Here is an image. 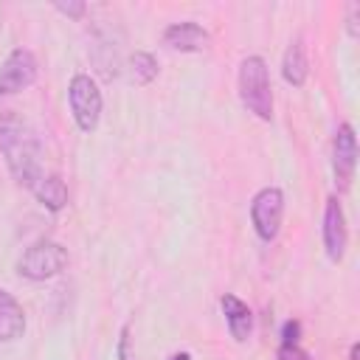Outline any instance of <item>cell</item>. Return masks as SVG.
<instances>
[{
    "label": "cell",
    "instance_id": "obj_1",
    "mask_svg": "<svg viewBox=\"0 0 360 360\" xmlns=\"http://www.w3.org/2000/svg\"><path fill=\"white\" fill-rule=\"evenodd\" d=\"M0 155H3L11 177L28 191L48 172L45 169V149H42L37 129L22 115H17L14 110L0 115Z\"/></svg>",
    "mask_w": 360,
    "mask_h": 360
},
{
    "label": "cell",
    "instance_id": "obj_2",
    "mask_svg": "<svg viewBox=\"0 0 360 360\" xmlns=\"http://www.w3.org/2000/svg\"><path fill=\"white\" fill-rule=\"evenodd\" d=\"M239 101L248 112H253L259 121H273V84H270V68L262 56H245L239 62Z\"/></svg>",
    "mask_w": 360,
    "mask_h": 360
},
{
    "label": "cell",
    "instance_id": "obj_3",
    "mask_svg": "<svg viewBox=\"0 0 360 360\" xmlns=\"http://www.w3.org/2000/svg\"><path fill=\"white\" fill-rule=\"evenodd\" d=\"M68 107H70V115H73V121L82 132H87V135L96 132V127L101 121L104 98H101V90H98V84L90 73H73L70 76Z\"/></svg>",
    "mask_w": 360,
    "mask_h": 360
},
{
    "label": "cell",
    "instance_id": "obj_4",
    "mask_svg": "<svg viewBox=\"0 0 360 360\" xmlns=\"http://www.w3.org/2000/svg\"><path fill=\"white\" fill-rule=\"evenodd\" d=\"M68 267V248L53 239H37L28 245L17 262V273L28 281H48Z\"/></svg>",
    "mask_w": 360,
    "mask_h": 360
},
{
    "label": "cell",
    "instance_id": "obj_5",
    "mask_svg": "<svg viewBox=\"0 0 360 360\" xmlns=\"http://www.w3.org/2000/svg\"><path fill=\"white\" fill-rule=\"evenodd\" d=\"M284 219V191L278 186H264L250 200V222L262 242H273Z\"/></svg>",
    "mask_w": 360,
    "mask_h": 360
},
{
    "label": "cell",
    "instance_id": "obj_6",
    "mask_svg": "<svg viewBox=\"0 0 360 360\" xmlns=\"http://www.w3.org/2000/svg\"><path fill=\"white\" fill-rule=\"evenodd\" d=\"M39 76L37 56L28 48H14L0 65V96H14L25 87H31Z\"/></svg>",
    "mask_w": 360,
    "mask_h": 360
},
{
    "label": "cell",
    "instance_id": "obj_7",
    "mask_svg": "<svg viewBox=\"0 0 360 360\" xmlns=\"http://www.w3.org/2000/svg\"><path fill=\"white\" fill-rule=\"evenodd\" d=\"M354 169H357V138H354V127L343 121L335 129V141H332V174L340 191L352 188Z\"/></svg>",
    "mask_w": 360,
    "mask_h": 360
},
{
    "label": "cell",
    "instance_id": "obj_8",
    "mask_svg": "<svg viewBox=\"0 0 360 360\" xmlns=\"http://www.w3.org/2000/svg\"><path fill=\"white\" fill-rule=\"evenodd\" d=\"M321 236H323V250H326L329 262H343V256H346V245H349V228H346L343 205H340V200H338L335 194L326 197Z\"/></svg>",
    "mask_w": 360,
    "mask_h": 360
},
{
    "label": "cell",
    "instance_id": "obj_9",
    "mask_svg": "<svg viewBox=\"0 0 360 360\" xmlns=\"http://www.w3.org/2000/svg\"><path fill=\"white\" fill-rule=\"evenodd\" d=\"M163 45L180 53H202L211 48V34L200 22L183 20V22H172L163 31Z\"/></svg>",
    "mask_w": 360,
    "mask_h": 360
},
{
    "label": "cell",
    "instance_id": "obj_10",
    "mask_svg": "<svg viewBox=\"0 0 360 360\" xmlns=\"http://www.w3.org/2000/svg\"><path fill=\"white\" fill-rule=\"evenodd\" d=\"M219 307H222V315H225L231 338L236 343H245L250 338V332H253V312H250V307L239 295H233V292H225L219 298Z\"/></svg>",
    "mask_w": 360,
    "mask_h": 360
},
{
    "label": "cell",
    "instance_id": "obj_11",
    "mask_svg": "<svg viewBox=\"0 0 360 360\" xmlns=\"http://www.w3.org/2000/svg\"><path fill=\"white\" fill-rule=\"evenodd\" d=\"M25 332V309L22 304L0 287V343H14Z\"/></svg>",
    "mask_w": 360,
    "mask_h": 360
},
{
    "label": "cell",
    "instance_id": "obj_12",
    "mask_svg": "<svg viewBox=\"0 0 360 360\" xmlns=\"http://www.w3.org/2000/svg\"><path fill=\"white\" fill-rule=\"evenodd\" d=\"M281 76L287 84L292 87H304L307 76H309V62H307V48H304V39L295 37L290 39L284 56H281Z\"/></svg>",
    "mask_w": 360,
    "mask_h": 360
},
{
    "label": "cell",
    "instance_id": "obj_13",
    "mask_svg": "<svg viewBox=\"0 0 360 360\" xmlns=\"http://www.w3.org/2000/svg\"><path fill=\"white\" fill-rule=\"evenodd\" d=\"M31 194H34L37 202H39L42 208H48V211H62V208L68 205V186H65V180H62L59 172H45V174L37 180V186L31 188Z\"/></svg>",
    "mask_w": 360,
    "mask_h": 360
},
{
    "label": "cell",
    "instance_id": "obj_14",
    "mask_svg": "<svg viewBox=\"0 0 360 360\" xmlns=\"http://www.w3.org/2000/svg\"><path fill=\"white\" fill-rule=\"evenodd\" d=\"M158 59H155V53H149V51H135L132 56H129V76H132V82L138 84V87H146V84H152L155 79H158Z\"/></svg>",
    "mask_w": 360,
    "mask_h": 360
},
{
    "label": "cell",
    "instance_id": "obj_15",
    "mask_svg": "<svg viewBox=\"0 0 360 360\" xmlns=\"http://www.w3.org/2000/svg\"><path fill=\"white\" fill-rule=\"evenodd\" d=\"M53 8L65 17H70V20H82L87 14V3H82V0H56Z\"/></svg>",
    "mask_w": 360,
    "mask_h": 360
},
{
    "label": "cell",
    "instance_id": "obj_16",
    "mask_svg": "<svg viewBox=\"0 0 360 360\" xmlns=\"http://www.w3.org/2000/svg\"><path fill=\"white\" fill-rule=\"evenodd\" d=\"M115 357H118V360H138V357H135V349H132V332H129V326H121L118 346H115Z\"/></svg>",
    "mask_w": 360,
    "mask_h": 360
},
{
    "label": "cell",
    "instance_id": "obj_17",
    "mask_svg": "<svg viewBox=\"0 0 360 360\" xmlns=\"http://www.w3.org/2000/svg\"><path fill=\"white\" fill-rule=\"evenodd\" d=\"M346 31H349L352 39L360 37V3H357V0H352V3L346 6Z\"/></svg>",
    "mask_w": 360,
    "mask_h": 360
},
{
    "label": "cell",
    "instance_id": "obj_18",
    "mask_svg": "<svg viewBox=\"0 0 360 360\" xmlns=\"http://www.w3.org/2000/svg\"><path fill=\"white\" fill-rule=\"evenodd\" d=\"M301 340V323L298 321H287L281 326V346H298Z\"/></svg>",
    "mask_w": 360,
    "mask_h": 360
},
{
    "label": "cell",
    "instance_id": "obj_19",
    "mask_svg": "<svg viewBox=\"0 0 360 360\" xmlns=\"http://www.w3.org/2000/svg\"><path fill=\"white\" fill-rule=\"evenodd\" d=\"M276 360H315L309 352H304L301 346H278Z\"/></svg>",
    "mask_w": 360,
    "mask_h": 360
},
{
    "label": "cell",
    "instance_id": "obj_20",
    "mask_svg": "<svg viewBox=\"0 0 360 360\" xmlns=\"http://www.w3.org/2000/svg\"><path fill=\"white\" fill-rule=\"evenodd\" d=\"M349 360H360V343H352L349 346Z\"/></svg>",
    "mask_w": 360,
    "mask_h": 360
},
{
    "label": "cell",
    "instance_id": "obj_21",
    "mask_svg": "<svg viewBox=\"0 0 360 360\" xmlns=\"http://www.w3.org/2000/svg\"><path fill=\"white\" fill-rule=\"evenodd\" d=\"M169 360H191V354H188V352H177V354H172Z\"/></svg>",
    "mask_w": 360,
    "mask_h": 360
}]
</instances>
